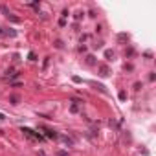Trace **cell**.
Masks as SVG:
<instances>
[{"mask_svg":"<svg viewBox=\"0 0 156 156\" xmlns=\"http://www.w3.org/2000/svg\"><path fill=\"white\" fill-rule=\"evenodd\" d=\"M105 57H107V61H110V59H114V51H110V50H107V51H105Z\"/></svg>","mask_w":156,"mask_h":156,"instance_id":"2","label":"cell"},{"mask_svg":"<svg viewBox=\"0 0 156 156\" xmlns=\"http://www.w3.org/2000/svg\"><path fill=\"white\" fill-rule=\"evenodd\" d=\"M70 110H72V112H77V110H79V107H77V105H72Z\"/></svg>","mask_w":156,"mask_h":156,"instance_id":"3","label":"cell"},{"mask_svg":"<svg viewBox=\"0 0 156 156\" xmlns=\"http://www.w3.org/2000/svg\"><path fill=\"white\" fill-rule=\"evenodd\" d=\"M125 97H127V94H125V92H119V99H121V101H123Z\"/></svg>","mask_w":156,"mask_h":156,"instance_id":"4","label":"cell"},{"mask_svg":"<svg viewBox=\"0 0 156 156\" xmlns=\"http://www.w3.org/2000/svg\"><path fill=\"white\" fill-rule=\"evenodd\" d=\"M57 156H68V153H59Z\"/></svg>","mask_w":156,"mask_h":156,"instance_id":"5","label":"cell"},{"mask_svg":"<svg viewBox=\"0 0 156 156\" xmlns=\"http://www.w3.org/2000/svg\"><path fill=\"white\" fill-rule=\"evenodd\" d=\"M0 119H4V114H0Z\"/></svg>","mask_w":156,"mask_h":156,"instance_id":"6","label":"cell"},{"mask_svg":"<svg viewBox=\"0 0 156 156\" xmlns=\"http://www.w3.org/2000/svg\"><path fill=\"white\" fill-rule=\"evenodd\" d=\"M0 31H2V29H0Z\"/></svg>","mask_w":156,"mask_h":156,"instance_id":"7","label":"cell"},{"mask_svg":"<svg viewBox=\"0 0 156 156\" xmlns=\"http://www.w3.org/2000/svg\"><path fill=\"white\" fill-rule=\"evenodd\" d=\"M99 72H101V73H99L101 77H107L108 73H110V70H108V66H105V64H101V66H99Z\"/></svg>","mask_w":156,"mask_h":156,"instance_id":"1","label":"cell"}]
</instances>
